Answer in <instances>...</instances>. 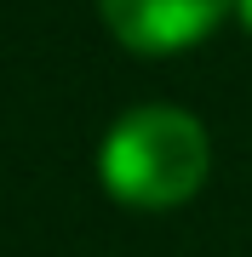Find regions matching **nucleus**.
Masks as SVG:
<instances>
[{
	"label": "nucleus",
	"mask_w": 252,
	"mask_h": 257,
	"mask_svg": "<svg viewBox=\"0 0 252 257\" xmlns=\"http://www.w3.org/2000/svg\"><path fill=\"white\" fill-rule=\"evenodd\" d=\"M103 194L132 211H172L195 200L212 177V138L178 103H143L109 126L98 149Z\"/></svg>",
	"instance_id": "1"
},
{
	"label": "nucleus",
	"mask_w": 252,
	"mask_h": 257,
	"mask_svg": "<svg viewBox=\"0 0 252 257\" xmlns=\"http://www.w3.org/2000/svg\"><path fill=\"white\" fill-rule=\"evenodd\" d=\"M98 12L132 57H178L201 46L235 12V0H98Z\"/></svg>",
	"instance_id": "2"
},
{
	"label": "nucleus",
	"mask_w": 252,
	"mask_h": 257,
	"mask_svg": "<svg viewBox=\"0 0 252 257\" xmlns=\"http://www.w3.org/2000/svg\"><path fill=\"white\" fill-rule=\"evenodd\" d=\"M235 18H241V29L252 35V0H235Z\"/></svg>",
	"instance_id": "3"
}]
</instances>
